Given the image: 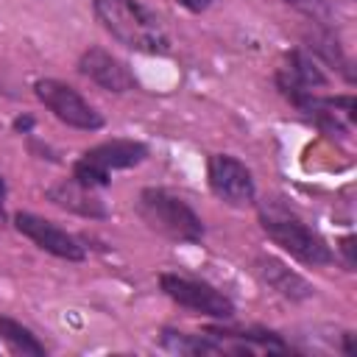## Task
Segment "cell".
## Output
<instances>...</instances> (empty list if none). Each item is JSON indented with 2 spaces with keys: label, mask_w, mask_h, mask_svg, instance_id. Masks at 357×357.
<instances>
[{
  "label": "cell",
  "mask_w": 357,
  "mask_h": 357,
  "mask_svg": "<svg viewBox=\"0 0 357 357\" xmlns=\"http://www.w3.org/2000/svg\"><path fill=\"white\" fill-rule=\"evenodd\" d=\"M95 190L98 187H89V184H84L73 176V178H61L53 187H47V198L56 206H61L67 212H75L81 218H106L109 209H106L103 198Z\"/></svg>",
  "instance_id": "10"
},
{
  "label": "cell",
  "mask_w": 357,
  "mask_h": 357,
  "mask_svg": "<svg viewBox=\"0 0 357 357\" xmlns=\"http://www.w3.org/2000/svg\"><path fill=\"white\" fill-rule=\"evenodd\" d=\"M178 3H181L187 11L201 14V11H206V8H209V3H212V0H178Z\"/></svg>",
  "instance_id": "16"
},
{
  "label": "cell",
  "mask_w": 357,
  "mask_h": 357,
  "mask_svg": "<svg viewBox=\"0 0 357 357\" xmlns=\"http://www.w3.org/2000/svg\"><path fill=\"white\" fill-rule=\"evenodd\" d=\"M340 251H343V257H346V268L351 271V268H354V257H351V251H354V237H351V234H349V237H343Z\"/></svg>",
  "instance_id": "15"
},
{
  "label": "cell",
  "mask_w": 357,
  "mask_h": 357,
  "mask_svg": "<svg viewBox=\"0 0 357 357\" xmlns=\"http://www.w3.org/2000/svg\"><path fill=\"white\" fill-rule=\"evenodd\" d=\"M284 3L293 6L296 11H301L304 17L321 22V25L332 22V17H335V3L332 0H284Z\"/></svg>",
  "instance_id": "14"
},
{
  "label": "cell",
  "mask_w": 357,
  "mask_h": 357,
  "mask_svg": "<svg viewBox=\"0 0 357 357\" xmlns=\"http://www.w3.org/2000/svg\"><path fill=\"white\" fill-rule=\"evenodd\" d=\"M343 351H346V354H351V351H354V349H351V332H346V335H343Z\"/></svg>",
  "instance_id": "19"
},
{
  "label": "cell",
  "mask_w": 357,
  "mask_h": 357,
  "mask_svg": "<svg viewBox=\"0 0 357 357\" xmlns=\"http://www.w3.org/2000/svg\"><path fill=\"white\" fill-rule=\"evenodd\" d=\"M148 156V145L137 139H109L89 148L73 167V176L89 187H106L114 170L139 165Z\"/></svg>",
  "instance_id": "4"
},
{
  "label": "cell",
  "mask_w": 357,
  "mask_h": 357,
  "mask_svg": "<svg viewBox=\"0 0 357 357\" xmlns=\"http://www.w3.org/2000/svg\"><path fill=\"white\" fill-rule=\"evenodd\" d=\"M259 226L282 251H287L293 259L304 265H329L335 259L324 237L279 201H265L259 206Z\"/></svg>",
  "instance_id": "2"
},
{
  "label": "cell",
  "mask_w": 357,
  "mask_h": 357,
  "mask_svg": "<svg viewBox=\"0 0 357 357\" xmlns=\"http://www.w3.org/2000/svg\"><path fill=\"white\" fill-rule=\"evenodd\" d=\"M33 92L36 98L67 126L73 128H81V131H98L103 126V117L100 112L86 100L81 98L70 84L64 81H56V78H39L33 84Z\"/></svg>",
  "instance_id": "5"
},
{
  "label": "cell",
  "mask_w": 357,
  "mask_h": 357,
  "mask_svg": "<svg viewBox=\"0 0 357 357\" xmlns=\"http://www.w3.org/2000/svg\"><path fill=\"white\" fill-rule=\"evenodd\" d=\"M31 117H20V120H14V128H31Z\"/></svg>",
  "instance_id": "18"
},
{
  "label": "cell",
  "mask_w": 357,
  "mask_h": 357,
  "mask_svg": "<svg viewBox=\"0 0 357 357\" xmlns=\"http://www.w3.org/2000/svg\"><path fill=\"white\" fill-rule=\"evenodd\" d=\"M14 226L33 243L39 245L42 251L59 257V259H70V262H78L84 259V245L70 234L64 231L61 226H56L53 220H45L33 212H17L14 215Z\"/></svg>",
  "instance_id": "8"
},
{
  "label": "cell",
  "mask_w": 357,
  "mask_h": 357,
  "mask_svg": "<svg viewBox=\"0 0 357 357\" xmlns=\"http://www.w3.org/2000/svg\"><path fill=\"white\" fill-rule=\"evenodd\" d=\"M78 73L86 75L89 81H95L106 92H131V89H137V75L131 73V67L123 59H117L114 53L103 50V47L84 50L81 59H78Z\"/></svg>",
  "instance_id": "9"
},
{
  "label": "cell",
  "mask_w": 357,
  "mask_h": 357,
  "mask_svg": "<svg viewBox=\"0 0 357 357\" xmlns=\"http://www.w3.org/2000/svg\"><path fill=\"white\" fill-rule=\"evenodd\" d=\"M0 340H6L20 354H31V357H42L45 354V346L36 340V335L28 326H22L20 321L6 318V315H0Z\"/></svg>",
  "instance_id": "12"
},
{
  "label": "cell",
  "mask_w": 357,
  "mask_h": 357,
  "mask_svg": "<svg viewBox=\"0 0 357 357\" xmlns=\"http://www.w3.org/2000/svg\"><path fill=\"white\" fill-rule=\"evenodd\" d=\"M137 212L151 231L167 240L198 243L204 237V220L195 215V209L167 190H159V187L142 190L137 198Z\"/></svg>",
  "instance_id": "3"
},
{
  "label": "cell",
  "mask_w": 357,
  "mask_h": 357,
  "mask_svg": "<svg viewBox=\"0 0 357 357\" xmlns=\"http://www.w3.org/2000/svg\"><path fill=\"white\" fill-rule=\"evenodd\" d=\"M206 176H209L212 192L223 204H229V206H248L254 201V178H251V170L240 159H234L229 153H215L209 159Z\"/></svg>",
  "instance_id": "7"
},
{
  "label": "cell",
  "mask_w": 357,
  "mask_h": 357,
  "mask_svg": "<svg viewBox=\"0 0 357 357\" xmlns=\"http://www.w3.org/2000/svg\"><path fill=\"white\" fill-rule=\"evenodd\" d=\"M254 271L259 273V279H262L271 290H276L279 296H284V298H290V301H301V298H310V296H312L310 282H307L304 276H298L296 271H290V268H287L284 262H279L276 257H268V254L257 257Z\"/></svg>",
  "instance_id": "11"
},
{
  "label": "cell",
  "mask_w": 357,
  "mask_h": 357,
  "mask_svg": "<svg viewBox=\"0 0 357 357\" xmlns=\"http://www.w3.org/2000/svg\"><path fill=\"white\" fill-rule=\"evenodd\" d=\"M162 343L167 349H173V351H181V354H215V351H223V343H215V340H206V337H198V335H184V332H165Z\"/></svg>",
  "instance_id": "13"
},
{
  "label": "cell",
  "mask_w": 357,
  "mask_h": 357,
  "mask_svg": "<svg viewBox=\"0 0 357 357\" xmlns=\"http://www.w3.org/2000/svg\"><path fill=\"white\" fill-rule=\"evenodd\" d=\"M3 201H6V181H3V176H0V220H3V215H6Z\"/></svg>",
  "instance_id": "17"
},
{
  "label": "cell",
  "mask_w": 357,
  "mask_h": 357,
  "mask_svg": "<svg viewBox=\"0 0 357 357\" xmlns=\"http://www.w3.org/2000/svg\"><path fill=\"white\" fill-rule=\"evenodd\" d=\"M162 290L181 307L206 315V318H231L234 315V304L229 296H223L220 290H215L206 282L190 279V276H178V273H162L159 276Z\"/></svg>",
  "instance_id": "6"
},
{
  "label": "cell",
  "mask_w": 357,
  "mask_h": 357,
  "mask_svg": "<svg viewBox=\"0 0 357 357\" xmlns=\"http://www.w3.org/2000/svg\"><path fill=\"white\" fill-rule=\"evenodd\" d=\"M95 20L103 25V31L117 39L123 47L148 53V56H165L170 53V39L165 25L153 11H148L137 0H92Z\"/></svg>",
  "instance_id": "1"
}]
</instances>
